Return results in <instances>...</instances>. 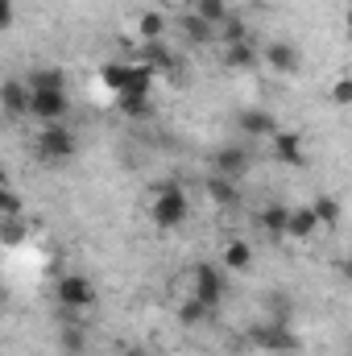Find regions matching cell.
Masks as SVG:
<instances>
[{
    "mask_svg": "<svg viewBox=\"0 0 352 356\" xmlns=\"http://www.w3.org/2000/svg\"><path fill=\"white\" fill-rule=\"evenodd\" d=\"M99 79H104V88L108 91H120L129 88V79H133V63H104L99 67Z\"/></svg>",
    "mask_w": 352,
    "mask_h": 356,
    "instance_id": "21",
    "label": "cell"
},
{
    "mask_svg": "<svg viewBox=\"0 0 352 356\" xmlns=\"http://www.w3.org/2000/svg\"><path fill=\"white\" fill-rule=\"evenodd\" d=\"M178 29H182L186 42H216V25H207L199 13H182L178 17Z\"/></svg>",
    "mask_w": 352,
    "mask_h": 356,
    "instance_id": "20",
    "label": "cell"
},
{
    "mask_svg": "<svg viewBox=\"0 0 352 356\" xmlns=\"http://www.w3.org/2000/svg\"><path fill=\"white\" fill-rule=\"evenodd\" d=\"M207 319H211V307H207V302H199L195 294H186V298H182V307H178V323L195 327V323H207Z\"/></svg>",
    "mask_w": 352,
    "mask_h": 356,
    "instance_id": "23",
    "label": "cell"
},
{
    "mask_svg": "<svg viewBox=\"0 0 352 356\" xmlns=\"http://www.w3.org/2000/svg\"><path fill=\"white\" fill-rule=\"evenodd\" d=\"M166 29H170V21H166V13H158V8H141V13L133 17V38H137V46H145V42H166Z\"/></svg>",
    "mask_w": 352,
    "mask_h": 356,
    "instance_id": "9",
    "label": "cell"
},
{
    "mask_svg": "<svg viewBox=\"0 0 352 356\" xmlns=\"http://www.w3.org/2000/svg\"><path fill=\"white\" fill-rule=\"evenodd\" d=\"M67 75L58 71V67H33L29 75H25V83H29V91H67V83H63Z\"/></svg>",
    "mask_w": 352,
    "mask_h": 356,
    "instance_id": "19",
    "label": "cell"
},
{
    "mask_svg": "<svg viewBox=\"0 0 352 356\" xmlns=\"http://www.w3.org/2000/svg\"><path fill=\"white\" fill-rule=\"evenodd\" d=\"M54 298H58L63 311H88V307H95L99 294H95L91 277H83V273H63L58 286H54Z\"/></svg>",
    "mask_w": 352,
    "mask_h": 356,
    "instance_id": "5",
    "label": "cell"
},
{
    "mask_svg": "<svg viewBox=\"0 0 352 356\" xmlns=\"http://www.w3.org/2000/svg\"><path fill=\"white\" fill-rule=\"evenodd\" d=\"M191 294L199 298V302H207L211 311L228 298V286H232V273L224 266H216V261H199V266H191Z\"/></svg>",
    "mask_w": 352,
    "mask_h": 356,
    "instance_id": "2",
    "label": "cell"
},
{
    "mask_svg": "<svg viewBox=\"0 0 352 356\" xmlns=\"http://www.w3.org/2000/svg\"><path fill=\"white\" fill-rule=\"evenodd\" d=\"M21 236H25V228H21L17 220H4V241H8V245H17Z\"/></svg>",
    "mask_w": 352,
    "mask_h": 356,
    "instance_id": "30",
    "label": "cell"
},
{
    "mask_svg": "<svg viewBox=\"0 0 352 356\" xmlns=\"http://www.w3.org/2000/svg\"><path fill=\"white\" fill-rule=\"evenodd\" d=\"M216 42H220V46H237V42H249V25H245V21L232 13V17H228L220 29H216Z\"/></svg>",
    "mask_w": 352,
    "mask_h": 356,
    "instance_id": "24",
    "label": "cell"
},
{
    "mask_svg": "<svg viewBox=\"0 0 352 356\" xmlns=\"http://www.w3.org/2000/svg\"><path fill=\"white\" fill-rule=\"evenodd\" d=\"M265 319H278V323H290V311H294V298L290 294H265Z\"/></svg>",
    "mask_w": 352,
    "mask_h": 356,
    "instance_id": "26",
    "label": "cell"
},
{
    "mask_svg": "<svg viewBox=\"0 0 352 356\" xmlns=\"http://www.w3.org/2000/svg\"><path fill=\"white\" fill-rule=\"evenodd\" d=\"M328 99L336 108H352V75H336L332 88H328Z\"/></svg>",
    "mask_w": 352,
    "mask_h": 356,
    "instance_id": "28",
    "label": "cell"
},
{
    "mask_svg": "<svg viewBox=\"0 0 352 356\" xmlns=\"http://www.w3.org/2000/svg\"><path fill=\"white\" fill-rule=\"evenodd\" d=\"M311 207H315V220H319V228H336V224H340V199H332V195H319Z\"/></svg>",
    "mask_w": 352,
    "mask_h": 356,
    "instance_id": "25",
    "label": "cell"
},
{
    "mask_svg": "<svg viewBox=\"0 0 352 356\" xmlns=\"http://www.w3.org/2000/svg\"><path fill=\"white\" fill-rule=\"evenodd\" d=\"M340 277H344V282L352 286V253L344 257V261H340Z\"/></svg>",
    "mask_w": 352,
    "mask_h": 356,
    "instance_id": "32",
    "label": "cell"
},
{
    "mask_svg": "<svg viewBox=\"0 0 352 356\" xmlns=\"http://www.w3.org/2000/svg\"><path fill=\"white\" fill-rule=\"evenodd\" d=\"M257 46L253 42H237V46H224V67L228 71H249V67H257Z\"/></svg>",
    "mask_w": 352,
    "mask_h": 356,
    "instance_id": "18",
    "label": "cell"
},
{
    "mask_svg": "<svg viewBox=\"0 0 352 356\" xmlns=\"http://www.w3.org/2000/svg\"><path fill=\"white\" fill-rule=\"evenodd\" d=\"M349 356H352V353H349Z\"/></svg>",
    "mask_w": 352,
    "mask_h": 356,
    "instance_id": "35",
    "label": "cell"
},
{
    "mask_svg": "<svg viewBox=\"0 0 352 356\" xmlns=\"http://www.w3.org/2000/svg\"><path fill=\"white\" fill-rule=\"evenodd\" d=\"M0 216H4V220H21V195H17L13 186L0 191Z\"/></svg>",
    "mask_w": 352,
    "mask_h": 356,
    "instance_id": "29",
    "label": "cell"
},
{
    "mask_svg": "<svg viewBox=\"0 0 352 356\" xmlns=\"http://www.w3.org/2000/svg\"><path fill=\"white\" fill-rule=\"evenodd\" d=\"M344 25L352 29V0H349V13H344Z\"/></svg>",
    "mask_w": 352,
    "mask_h": 356,
    "instance_id": "33",
    "label": "cell"
},
{
    "mask_svg": "<svg viewBox=\"0 0 352 356\" xmlns=\"http://www.w3.org/2000/svg\"><path fill=\"white\" fill-rule=\"evenodd\" d=\"M120 112L129 120H145L154 108H150V95H120Z\"/></svg>",
    "mask_w": 352,
    "mask_h": 356,
    "instance_id": "27",
    "label": "cell"
},
{
    "mask_svg": "<svg viewBox=\"0 0 352 356\" xmlns=\"http://www.w3.org/2000/svg\"><path fill=\"white\" fill-rule=\"evenodd\" d=\"M175 4H186V8H191V4H195V0H175Z\"/></svg>",
    "mask_w": 352,
    "mask_h": 356,
    "instance_id": "34",
    "label": "cell"
},
{
    "mask_svg": "<svg viewBox=\"0 0 352 356\" xmlns=\"http://www.w3.org/2000/svg\"><path fill=\"white\" fill-rule=\"evenodd\" d=\"M137 63L154 67V75L175 71V54H170V46H166V42H145V46H137Z\"/></svg>",
    "mask_w": 352,
    "mask_h": 356,
    "instance_id": "17",
    "label": "cell"
},
{
    "mask_svg": "<svg viewBox=\"0 0 352 356\" xmlns=\"http://www.w3.org/2000/svg\"><path fill=\"white\" fill-rule=\"evenodd\" d=\"M33 149H38V158H46V162H67V158H75L79 137H75L71 124H42L38 137H33Z\"/></svg>",
    "mask_w": 352,
    "mask_h": 356,
    "instance_id": "3",
    "label": "cell"
},
{
    "mask_svg": "<svg viewBox=\"0 0 352 356\" xmlns=\"http://www.w3.org/2000/svg\"><path fill=\"white\" fill-rule=\"evenodd\" d=\"M191 13H199V17H203L207 25H216V29H220V25L232 17L228 0H195V4H191Z\"/></svg>",
    "mask_w": 352,
    "mask_h": 356,
    "instance_id": "22",
    "label": "cell"
},
{
    "mask_svg": "<svg viewBox=\"0 0 352 356\" xmlns=\"http://www.w3.org/2000/svg\"><path fill=\"white\" fill-rule=\"evenodd\" d=\"M265 67L273 71V75H298L303 71V50L294 46V42H286V38H278V42H269L262 50Z\"/></svg>",
    "mask_w": 352,
    "mask_h": 356,
    "instance_id": "7",
    "label": "cell"
},
{
    "mask_svg": "<svg viewBox=\"0 0 352 356\" xmlns=\"http://www.w3.org/2000/svg\"><path fill=\"white\" fill-rule=\"evenodd\" d=\"M186 216H191V199H186V191H182L178 178L154 186V199H150V220H154V228L170 232L178 224H186Z\"/></svg>",
    "mask_w": 352,
    "mask_h": 356,
    "instance_id": "1",
    "label": "cell"
},
{
    "mask_svg": "<svg viewBox=\"0 0 352 356\" xmlns=\"http://www.w3.org/2000/svg\"><path fill=\"white\" fill-rule=\"evenodd\" d=\"M249 340H253L262 353H298V348H303L298 332H294L290 323H278V319H262V323L249 332Z\"/></svg>",
    "mask_w": 352,
    "mask_h": 356,
    "instance_id": "4",
    "label": "cell"
},
{
    "mask_svg": "<svg viewBox=\"0 0 352 356\" xmlns=\"http://www.w3.org/2000/svg\"><path fill=\"white\" fill-rule=\"evenodd\" d=\"M286 220H290V207L286 203H265L257 211V228H262L269 241H286Z\"/></svg>",
    "mask_w": 352,
    "mask_h": 356,
    "instance_id": "15",
    "label": "cell"
},
{
    "mask_svg": "<svg viewBox=\"0 0 352 356\" xmlns=\"http://www.w3.org/2000/svg\"><path fill=\"white\" fill-rule=\"evenodd\" d=\"M269 149H273L278 162H286V166H303V133L278 129V133L269 137Z\"/></svg>",
    "mask_w": 352,
    "mask_h": 356,
    "instance_id": "12",
    "label": "cell"
},
{
    "mask_svg": "<svg viewBox=\"0 0 352 356\" xmlns=\"http://www.w3.org/2000/svg\"><path fill=\"white\" fill-rule=\"evenodd\" d=\"M13 17H17V13H13V0H4V4H0V25L8 29V25H13Z\"/></svg>",
    "mask_w": 352,
    "mask_h": 356,
    "instance_id": "31",
    "label": "cell"
},
{
    "mask_svg": "<svg viewBox=\"0 0 352 356\" xmlns=\"http://www.w3.org/2000/svg\"><path fill=\"white\" fill-rule=\"evenodd\" d=\"M67 112H71L67 91H33V99H29V116L38 124H67Z\"/></svg>",
    "mask_w": 352,
    "mask_h": 356,
    "instance_id": "6",
    "label": "cell"
},
{
    "mask_svg": "<svg viewBox=\"0 0 352 356\" xmlns=\"http://www.w3.org/2000/svg\"><path fill=\"white\" fill-rule=\"evenodd\" d=\"M237 129H241L245 137H253V141H269V137L278 133V120H273V112H265V108H241Z\"/></svg>",
    "mask_w": 352,
    "mask_h": 356,
    "instance_id": "10",
    "label": "cell"
},
{
    "mask_svg": "<svg viewBox=\"0 0 352 356\" xmlns=\"http://www.w3.org/2000/svg\"><path fill=\"white\" fill-rule=\"evenodd\" d=\"M249 166H253V158H249V149H245V145H220V149H216V158H211V175L237 178V182L249 175Z\"/></svg>",
    "mask_w": 352,
    "mask_h": 356,
    "instance_id": "8",
    "label": "cell"
},
{
    "mask_svg": "<svg viewBox=\"0 0 352 356\" xmlns=\"http://www.w3.org/2000/svg\"><path fill=\"white\" fill-rule=\"evenodd\" d=\"M220 266L228 269V273H245V269L253 266V245L245 236H232L224 245V253H220Z\"/></svg>",
    "mask_w": 352,
    "mask_h": 356,
    "instance_id": "16",
    "label": "cell"
},
{
    "mask_svg": "<svg viewBox=\"0 0 352 356\" xmlns=\"http://www.w3.org/2000/svg\"><path fill=\"white\" fill-rule=\"evenodd\" d=\"M203 191H207V199H211L216 207H224V211H232V207L241 203V186H237V178L211 175L207 182H203Z\"/></svg>",
    "mask_w": 352,
    "mask_h": 356,
    "instance_id": "14",
    "label": "cell"
},
{
    "mask_svg": "<svg viewBox=\"0 0 352 356\" xmlns=\"http://www.w3.org/2000/svg\"><path fill=\"white\" fill-rule=\"evenodd\" d=\"M315 232H319L315 207H311V203H303V207H290V220H286V241H298V245H307Z\"/></svg>",
    "mask_w": 352,
    "mask_h": 356,
    "instance_id": "11",
    "label": "cell"
},
{
    "mask_svg": "<svg viewBox=\"0 0 352 356\" xmlns=\"http://www.w3.org/2000/svg\"><path fill=\"white\" fill-rule=\"evenodd\" d=\"M0 99H4V116L8 120H21V116H29V99H33V91L25 79H8L4 91H0Z\"/></svg>",
    "mask_w": 352,
    "mask_h": 356,
    "instance_id": "13",
    "label": "cell"
}]
</instances>
